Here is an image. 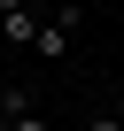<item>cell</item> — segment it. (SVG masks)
Segmentation results:
<instances>
[{
    "mask_svg": "<svg viewBox=\"0 0 124 131\" xmlns=\"http://www.w3.org/2000/svg\"><path fill=\"white\" fill-rule=\"evenodd\" d=\"M39 0H23V8H8V16H0V46H39Z\"/></svg>",
    "mask_w": 124,
    "mask_h": 131,
    "instance_id": "obj_1",
    "label": "cell"
},
{
    "mask_svg": "<svg viewBox=\"0 0 124 131\" xmlns=\"http://www.w3.org/2000/svg\"><path fill=\"white\" fill-rule=\"evenodd\" d=\"M85 131H124V108H85Z\"/></svg>",
    "mask_w": 124,
    "mask_h": 131,
    "instance_id": "obj_2",
    "label": "cell"
},
{
    "mask_svg": "<svg viewBox=\"0 0 124 131\" xmlns=\"http://www.w3.org/2000/svg\"><path fill=\"white\" fill-rule=\"evenodd\" d=\"M8 131H54V123H47L39 108H23V116H8Z\"/></svg>",
    "mask_w": 124,
    "mask_h": 131,
    "instance_id": "obj_3",
    "label": "cell"
},
{
    "mask_svg": "<svg viewBox=\"0 0 124 131\" xmlns=\"http://www.w3.org/2000/svg\"><path fill=\"white\" fill-rule=\"evenodd\" d=\"M8 8H23V0H0V16H8Z\"/></svg>",
    "mask_w": 124,
    "mask_h": 131,
    "instance_id": "obj_4",
    "label": "cell"
},
{
    "mask_svg": "<svg viewBox=\"0 0 124 131\" xmlns=\"http://www.w3.org/2000/svg\"><path fill=\"white\" fill-rule=\"evenodd\" d=\"M0 131H8V116H0Z\"/></svg>",
    "mask_w": 124,
    "mask_h": 131,
    "instance_id": "obj_5",
    "label": "cell"
}]
</instances>
